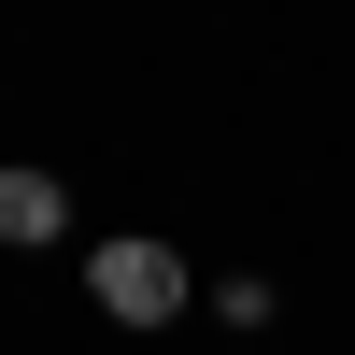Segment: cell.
<instances>
[{
  "instance_id": "1",
  "label": "cell",
  "mask_w": 355,
  "mask_h": 355,
  "mask_svg": "<svg viewBox=\"0 0 355 355\" xmlns=\"http://www.w3.org/2000/svg\"><path fill=\"white\" fill-rule=\"evenodd\" d=\"M85 299H100L114 327H171V313L199 299V270H185L171 242H142V227H114V242L85 256Z\"/></svg>"
},
{
  "instance_id": "2",
  "label": "cell",
  "mask_w": 355,
  "mask_h": 355,
  "mask_svg": "<svg viewBox=\"0 0 355 355\" xmlns=\"http://www.w3.org/2000/svg\"><path fill=\"white\" fill-rule=\"evenodd\" d=\"M57 227H71V199H57V171H0V242H57Z\"/></svg>"
}]
</instances>
